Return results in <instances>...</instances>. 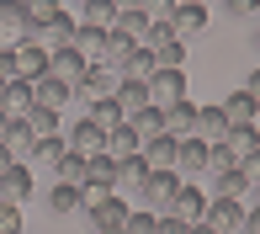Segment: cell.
I'll list each match as a JSON object with an SVG mask.
<instances>
[{
  "label": "cell",
  "mask_w": 260,
  "mask_h": 234,
  "mask_svg": "<svg viewBox=\"0 0 260 234\" xmlns=\"http://www.w3.org/2000/svg\"><path fill=\"white\" fill-rule=\"evenodd\" d=\"M85 208H90V229H96V234H122L127 213H133V208L122 202V192H101V197H85Z\"/></svg>",
  "instance_id": "6da1fadb"
},
{
  "label": "cell",
  "mask_w": 260,
  "mask_h": 234,
  "mask_svg": "<svg viewBox=\"0 0 260 234\" xmlns=\"http://www.w3.org/2000/svg\"><path fill=\"white\" fill-rule=\"evenodd\" d=\"M175 186H181V175L175 170H149L144 181H138V202L149 208V213H165V208H170V197H175Z\"/></svg>",
  "instance_id": "7a4b0ae2"
},
{
  "label": "cell",
  "mask_w": 260,
  "mask_h": 234,
  "mask_svg": "<svg viewBox=\"0 0 260 234\" xmlns=\"http://www.w3.org/2000/svg\"><path fill=\"white\" fill-rule=\"evenodd\" d=\"M197 224H207L212 234H239L244 202H234V197H207V208H202V218H197Z\"/></svg>",
  "instance_id": "3957f363"
},
{
  "label": "cell",
  "mask_w": 260,
  "mask_h": 234,
  "mask_svg": "<svg viewBox=\"0 0 260 234\" xmlns=\"http://www.w3.org/2000/svg\"><path fill=\"white\" fill-rule=\"evenodd\" d=\"M144 85H149V107H175V101H186V75L181 69H154Z\"/></svg>",
  "instance_id": "277c9868"
},
{
  "label": "cell",
  "mask_w": 260,
  "mask_h": 234,
  "mask_svg": "<svg viewBox=\"0 0 260 234\" xmlns=\"http://www.w3.org/2000/svg\"><path fill=\"white\" fill-rule=\"evenodd\" d=\"M11 64H16V80H43L48 75V48L21 38V43H11Z\"/></svg>",
  "instance_id": "5b68a950"
},
{
  "label": "cell",
  "mask_w": 260,
  "mask_h": 234,
  "mask_svg": "<svg viewBox=\"0 0 260 234\" xmlns=\"http://www.w3.org/2000/svg\"><path fill=\"white\" fill-rule=\"evenodd\" d=\"M80 186H85V197H101L117 186V160L112 155H85V175H80Z\"/></svg>",
  "instance_id": "8992f818"
},
{
  "label": "cell",
  "mask_w": 260,
  "mask_h": 234,
  "mask_svg": "<svg viewBox=\"0 0 260 234\" xmlns=\"http://www.w3.org/2000/svg\"><path fill=\"white\" fill-rule=\"evenodd\" d=\"M64 149H75V155H106V128H96L90 117H80V123H69Z\"/></svg>",
  "instance_id": "52a82bcc"
},
{
  "label": "cell",
  "mask_w": 260,
  "mask_h": 234,
  "mask_svg": "<svg viewBox=\"0 0 260 234\" xmlns=\"http://www.w3.org/2000/svg\"><path fill=\"white\" fill-rule=\"evenodd\" d=\"M112 91H117V69L112 64H85L80 80H75V96H90V101L112 96Z\"/></svg>",
  "instance_id": "ba28073f"
},
{
  "label": "cell",
  "mask_w": 260,
  "mask_h": 234,
  "mask_svg": "<svg viewBox=\"0 0 260 234\" xmlns=\"http://www.w3.org/2000/svg\"><path fill=\"white\" fill-rule=\"evenodd\" d=\"M165 27H170V38H181V43H191L197 32H207V6H175L170 11V21H165Z\"/></svg>",
  "instance_id": "9c48e42d"
},
{
  "label": "cell",
  "mask_w": 260,
  "mask_h": 234,
  "mask_svg": "<svg viewBox=\"0 0 260 234\" xmlns=\"http://www.w3.org/2000/svg\"><path fill=\"white\" fill-rule=\"evenodd\" d=\"M175 175H181V181L207 175V144L202 138H181V144H175Z\"/></svg>",
  "instance_id": "30bf717a"
},
{
  "label": "cell",
  "mask_w": 260,
  "mask_h": 234,
  "mask_svg": "<svg viewBox=\"0 0 260 234\" xmlns=\"http://www.w3.org/2000/svg\"><path fill=\"white\" fill-rule=\"evenodd\" d=\"M202 208H207V192H202L197 181H181L165 213H175V218H186V224H197V218H202Z\"/></svg>",
  "instance_id": "8fae6325"
},
{
  "label": "cell",
  "mask_w": 260,
  "mask_h": 234,
  "mask_svg": "<svg viewBox=\"0 0 260 234\" xmlns=\"http://www.w3.org/2000/svg\"><path fill=\"white\" fill-rule=\"evenodd\" d=\"M75 27H80V21H75V11H58L48 27H38V32H32V43H38V48H48V53H53V48H69Z\"/></svg>",
  "instance_id": "7c38bea8"
},
{
  "label": "cell",
  "mask_w": 260,
  "mask_h": 234,
  "mask_svg": "<svg viewBox=\"0 0 260 234\" xmlns=\"http://www.w3.org/2000/svg\"><path fill=\"white\" fill-rule=\"evenodd\" d=\"M175 144H181V138L154 133V138H144V144H138V155H144L149 170H175Z\"/></svg>",
  "instance_id": "4fadbf2b"
},
{
  "label": "cell",
  "mask_w": 260,
  "mask_h": 234,
  "mask_svg": "<svg viewBox=\"0 0 260 234\" xmlns=\"http://www.w3.org/2000/svg\"><path fill=\"white\" fill-rule=\"evenodd\" d=\"M223 133H229V117L223 107H197V123H191V138H202V144H223Z\"/></svg>",
  "instance_id": "5bb4252c"
},
{
  "label": "cell",
  "mask_w": 260,
  "mask_h": 234,
  "mask_svg": "<svg viewBox=\"0 0 260 234\" xmlns=\"http://www.w3.org/2000/svg\"><path fill=\"white\" fill-rule=\"evenodd\" d=\"M69 96H75V91H69L64 80H53V75L32 80V107H48V112H64V107H69Z\"/></svg>",
  "instance_id": "9a60e30c"
},
{
  "label": "cell",
  "mask_w": 260,
  "mask_h": 234,
  "mask_svg": "<svg viewBox=\"0 0 260 234\" xmlns=\"http://www.w3.org/2000/svg\"><path fill=\"white\" fill-rule=\"evenodd\" d=\"M112 101H117V112H122V123H127V117H138L149 107V85H144V80H117Z\"/></svg>",
  "instance_id": "2e32d148"
},
{
  "label": "cell",
  "mask_w": 260,
  "mask_h": 234,
  "mask_svg": "<svg viewBox=\"0 0 260 234\" xmlns=\"http://www.w3.org/2000/svg\"><path fill=\"white\" fill-rule=\"evenodd\" d=\"M191 123H197V107H191V101L159 107V133H170V138H191Z\"/></svg>",
  "instance_id": "e0dca14e"
},
{
  "label": "cell",
  "mask_w": 260,
  "mask_h": 234,
  "mask_svg": "<svg viewBox=\"0 0 260 234\" xmlns=\"http://www.w3.org/2000/svg\"><path fill=\"white\" fill-rule=\"evenodd\" d=\"M27 38V16H21V0H0V48Z\"/></svg>",
  "instance_id": "ac0fdd59"
},
{
  "label": "cell",
  "mask_w": 260,
  "mask_h": 234,
  "mask_svg": "<svg viewBox=\"0 0 260 234\" xmlns=\"http://www.w3.org/2000/svg\"><path fill=\"white\" fill-rule=\"evenodd\" d=\"M32 192V170L27 165H6L0 170V202H27Z\"/></svg>",
  "instance_id": "d6986e66"
},
{
  "label": "cell",
  "mask_w": 260,
  "mask_h": 234,
  "mask_svg": "<svg viewBox=\"0 0 260 234\" xmlns=\"http://www.w3.org/2000/svg\"><path fill=\"white\" fill-rule=\"evenodd\" d=\"M0 149H6V155L21 165V160L32 155V128L21 123V117H11V123H6V133H0Z\"/></svg>",
  "instance_id": "ffe728a7"
},
{
  "label": "cell",
  "mask_w": 260,
  "mask_h": 234,
  "mask_svg": "<svg viewBox=\"0 0 260 234\" xmlns=\"http://www.w3.org/2000/svg\"><path fill=\"white\" fill-rule=\"evenodd\" d=\"M0 112H6V117H27L32 112V80H6V91H0Z\"/></svg>",
  "instance_id": "44dd1931"
},
{
  "label": "cell",
  "mask_w": 260,
  "mask_h": 234,
  "mask_svg": "<svg viewBox=\"0 0 260 234\" xmlns=\"http://www.w3.org/2000/svg\"><path fill=\"white\" fill-rule=\"evenodd\" d=\"M223 149H229V160L239 165V160L250 155V149H260V128H255V123H239V128H229V133H223Z\"/></svg>",
  "instance_id": "7402d4cb"
},
{
  "label": "cell",
  "mask_w": 260,
  "mask_h": 234,
  "mask_svg": "<svg viewBox=\"0 0 260 234\" xmlns=\"http://www.w3.org/2000/svg\"><path fill=\"white\" fill-rule=\"evenodd\" d=\"M80 69H85V58H80L75 48H53V53H48V75H53V80H64L69 91H75Z\"/></svg>",
  "instance_id": "603a6c76"
},
{
  "label": "cell",
  "mask_w": 260,
  "mask_h": 234,
  "mask_svg": "<svg viewBox=\"0 0 260 234\" xmlns=\"http://www.w3.org/2000/svg\"><path fill=\"white\" fill-rule=\"evenodd\" d=\"M223 117H229V128H239V123H255V117H260V101H255L250 91L239 85L229 101H223Z\"/></svg>",
  "instance_id": "cb8c5ba5"
},
{
  "label": "cell",
  "mask_w": 260,
  "mask_h": 234,
  "mask_svg": "<svg viewBox=\"0 0 260 234\" xmlns=\"http://www.w3.org/2000/svg\"><path fill=\"white\" fill-rule=\"evenodd\" d=\"M58 11H64V0H21V16H27V38H32L38 27H48Z\"/></svg>",
  "instance_id": "d4e9b609"
},
{
  "label": "cell",
  "mask_w": 260,
  "mask_h": 234,
  "mask_svg": "<svg viewBox=\"0 0 260 234\" xmlns=\"http://www.w3.org/2000/svg\"><path fill=\"white\" fill-rule=\"evenodd\" d=\"M149 27H154V21H149L144 11H117V21H112V32H122L127 43H149Z\"/></svg>",
  "instance_id": "484cf974"
},
{
  "label": "cell",
  "mask_w": 260,
  "mask_h": 234,
  "mask_svg": "<svg viewBox=\"0 0 260 234\" xmlns=\"http://www.w3.org/2000/svg\"><path fill=\"white\" fill-rule=\"evenodd\" d=\"M212 197H234V202H244V197H250V181L239 175V165H229V170L212 175Z\"/></svg>",
  "instance_id": "4316f807"
},
{
  "label": "cell",
  "mask_w": 260,
  "mask_h": 234,
  "mask_svg": "<svg viewBox=\"0 0 260 234\" xmlns=\"http://www.w3.org/2000/svg\"><path fill=\"white\" fill-rule=\"evenodd\" d=\"M48 208H53L58 218H69L75 208H85V186H69V181H58L53 192H48Z\"/></svg>",
  "instance_id": "83f0119b"
},
{
  "label": "cell",
  "mask_w": 260,
  "mask_h": 234,
  "mask_svg": "<svg viewBox=\"0 0 260 234\" xmlns=\"http://www.w3.org/2000/svg\"><path fill=\"white\" fill-rule=\"evenodd\" d=\"M106 155H112V160H127V155H138V133H133L127 123L106 128Z\"/></svg>",
  "instance_id": "f1b7e54d"
},
{
  "label": "cell",
  "mask_w": 260,
  "mask_h": 234,
  "mask_svg": "<svg viewBox=\"0 0 260 234\" xmlns=\"http://www.w3.org/2000/svg\"><path fill=\"white\" fill-rule=\"evenodd\" d=\"M149 175V165H144V155H127V160H117V186L112 192H138V181Z\"/></svg>",
  "instance_id": "f546056e"
},
{
  "label": "cell",
  "mask_w": 260,
  "mask_h": 234,
  "mask_svg": "<svg viewBox=\"0 0 260 234\" xmlns=\"http://www.w3.org/2000/svg\"><path fill=\"white\" fill-rule=\"evenodd\" d=\"M149 75H154V53H149L144 43H138V48L127 53V58H122V69H117V80H149Z\"/></svg>",
  "instance_id": "4dcf8cb0"
},
{
  "label": "cell",
  "mask_w": 260,
  "mask_h": 234,
  "mask_svg": "<svg viewBox=\"0 0 260 234\" xmlns=\"http://www.w3.org/2000/svg\"><path fill=\"white\" fill-rule=\"evenodd\" d=\"M75 21H80V27H101V32H106V27L117 21V6H112V0H85Z\"/></svg>",
  "instance_id": "1f68e13d"
},
{
  "label": "cell",
  "mask_w": 260,
  "mask_h": 234,
  "mask_svg": "<svg viewBox=\"0 0 260 234\" xmlns=\"http://www.w3.org/2000/svg\"><path fill=\"white\" fill-rule=\"evenodd\" d=\"M21 123L32 128V138H43V133H64V117H58V112H48V107H32L27 117H21Z\"/></svg>",
  "instance_id": "d6a6232c"
},
{
  "label": "cell",
  "mask_w": 260,
  "mask_h": 234,
  "mask_svg": "<svg viewBox=\"0 0 260 234\" xmlns=\"http://www.w3.org/2000/svg\"><path fill=\"white\" fill-rule=\"evenodd\" d=\"M58 155H64V133H43V138H32V155H27V160H38V165H53Z\"/></svg>",
  "instance_id": "836d02e7"
},
{
  "label": "cell",
  "mask_w": 260,
  "mask_h": 234,
  "mask_svg": "<svg viewBox=\"0 0 260 234\" xmlns=\"http://www.w3.org/2000/svg\"><path fill=\"white\" fill-rule=\"evenodd\" d=\"M53 170H58V181L80 186V175H85V155H75V149H64V155L53 160Z\"/></svg>",
  "instance_id": "e575fe53"
},
{
  "label": "cell",
  "mask_w": 260,
  "mask_h": 234,
  "mask_svg": "<svg viewBox=\"0 0 260 234\" xmlns=\"http://www.w3.org/2000/svg\"><path fill=\"white\" fill-rule=\"evenodd\" d=\"M90 123H96V128H117V123H122V112H117V101H112V96L90 101Z\"/></svg>",
  "instance_id": "d590c367"
},
{
  "label": "cell",
  "mask_w": 260,
  "mask_h": 234,
  "mask_svg": "<svg viewBox=\"0 0 260 234\" xmlns=\"http://www.w3.org/2000/svg\"><path fill=\"white\" fill-rule=\"evenodd\" d=\"M122 234H154V213H149V208H133L127 224H122Z\"/></svg>",
  "instance_id": "8d00e7d4"
},
{
  "label": "cell",
  "mask_w": 260,
  "mask_h": 234,
  "mask_svg": "<svg viewBox=\"0 0 260 234\" xmlns=\"http://www.w3.org/2000/svg\"><path fill=\"white\" fill-rule=\"evenodd\" d=\"M223 11H229L234 21H255L260 16V0H223Z\"/></svg>",
  "instance_id": "74e56055"
},
{
  "label": "cell",
  "mask_w": 260,
  "mask_h": 234,
  "mask_svg": "<svg viewBox=\"0 0 260 234\" xmlns=\"http://www.w3.org/2000/svg\"><path fill=\"white\" fill-rule=\"evenodd\" d=\"M0 234H21V202H0Z\"/></svg>",
  "instance_id": "f35d334b"
},
{
  "label": "cell",
  "mask_w": 260,
  "mask_h": 234,
  "mask_svg": "<svg viewBox=\"0 0 260 234\" xmlns=\"http://www.w3.org/2000/svg\"><path fill=\"white\" fill-rule=\"evenodd\" d=\"M191 224L186 218H175V213H154V234H186Z\"/></svg>",
  "instance_id": "ab89813d"
},
{
  "label": "cell",
  "mask_w": 260,
  "mask_h": 234,
  "mask_svg": "<svg viewBox=\"0 0 260 234\" xmlns=\"http://www.w3.org/2000/svg\"><path fill=\"white\" fill-rule=\"evenodd\" d=\"M239 175H244L250 186H260V149H250V155L239 160Z\"/></svg>",
  "instance_id": "60d3db41"
},
{
  "label": "cell",
  "mask_w": 260,
  "mask_h": 234,
  "mask_svg": "<svg viewBox=\"0 0 260 234\" xmlns=\"http://www.w3.org/2000/svg\"><path fill=\"white\" fill-rule=\"evenodd\" d=\"M239 234H260V208H244V224H239Z\"/></svg>",
  "instance_id": "b9f144b4"
},
{
  "label": "cell",
  "mask_w": 260,
  "mask_h": 234,
  "mask_svg": "<svg viewBox=\"0 0 260 234\" xmlns=\"http://www.w3.org/2000/svg\"><path fill=\"white\" fill-rule=\"evenodd\" d=\"M117 11H144V0H112Z\"/></svg>",
  "instance_id": "7bdbcfd3"
},
{
  "label": "cell",
  "mask_w": 260,
  "mask_h": 234,
  "mask_svg": "<svg viewBox=\"0 0 260 234\" xmlns=\"http://www.w3.org/2000/svg\"><path fill=\"white\" fill-rule=\"evenodd\" d=\"M244 91H250V96L260 101V69H255V75H250V85H244Z\"/></svg>",
  "instance_id": "ee69618b"
},
{
  "label": "cell",
  "mask_w": 260,
  "mask_h": 234,
  "mask_svg": "<svg viewBox=\"0 0 260 234\" xmlns=\"http://www.w3.org/2000/svg\"><path fill=\"white\" fill-rule=\"evenodd\" d=\"M186 234H212V229H207V224H191V229H186Z\"/></svg>",
  "instance_id": "f6af8a7d"
},
{
  "label": "cell",
  "mask_w": 260,
  "mask_h": 234,
  "mask_svg": "<svg viewBox=\"0 0 260 234\" xmlns=\"http://www.w3.org/2000/svg\"><path fill=\"white\" fill-rule=\"evenodd\" d=\"M6 165H16V160H11V155H6V149H0V170H6Z\"/></svg>",
  "instance_id": "bcb514c9"
},
{
  "label": "cell",
  "mask_w": 260,
  "mask_h": 234,
  "mask_svg": "<svg viewBox=\"0 0 260 234\" xmlns=\"http://www.w3.org/2000/svg\"><path fill=\"white\" fill-rule=\"evenodd\" d=\"M250 202H255V208H260V186H250Z\"/></svg>",
  "instance_id": "7dc6e473"
},
{
  "label": "cell",
  "mask_w": 260,
  "mask_h": 234,
  "mask_svg": "<svg viewBox=\"0 0 260 234\" xmlns=\"http://www.w3.org/2000/svg\"><path fill=\"white\" fill-rule=\"evenodd\" d=\"M255 48H260V16H255Z\"/></svg>",
  "instance_id": "c3c4849f"
},
{
  "label": "cell",
  "mask_w": 260,
  "mask_h": 234,
  "mask_svg": "<svg viewBox=\"0 0 260 234\" xmlns=\"http://www.w3.org/2000/svg\"><path fill=\"white\" fill-rule=\"evenodd\" d=\"M6 123H11V117H6V112H0V133H6Z\"/></svg>",
  "instance_id": "681fc988"
},
{
  "label": "cell",
  "mask_w": 260,
  "mask_h": 234,
  "mask_svg": "<svg viewBox=\"0 0 260 234\" xmlns=\"http://www.w3.org/2000/svg\"><path fill=\"white\" fill-rule=\"evenodd\" d=\"M170 6H191V0H170Z\"/></svg>",
  "instance_id": "f907efd6"
},
{
  "label": "cell",
  "mask_w": 260,
  "mask_h": 234,
  "mask_svg": "<svg viewBox=\"0 0 260 234\" xmlns=\"http://www.w3.org/2000/svg\"><path fill=\"white\" fill-rule=\"evenodd\" d=\"M75 6H85V0H75Z\"/></svg>",
  "instance_id": "816d5d0a"
}]
</instances>
